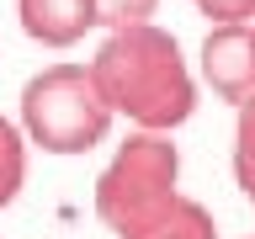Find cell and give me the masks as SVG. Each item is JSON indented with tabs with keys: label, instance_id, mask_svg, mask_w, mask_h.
<instances>
[{
	"label": "cell",
	"instance_id": "6da1fadb",
	"mask_svg": "<svg viewBox=\"0 0 255 239\" xmlns=\"http://www.w3.org/2000/svg\"><path fill=\"white\" fill-rule=\"evenodd\" d=\"M91 75L107 96L112 117H128L133 127L175 133L197 112V75H191L175 32L154 27V21L107 32V43L91 59Z\"/></svg>",
	"mask_w": 255,
	"mask_h": 239
},
{
	"label": "cell",
	"instance_id": "7a4b0ae2",
	"mask_svg": "<svg viewBox=\"0 0 255 239\" xmlns=\"http://www.w3.org/2000/svg\"><path fill=\"white\" fill-rule=\"evenodd\" d=\"M175 197H181V149L170 143V133L133 127L107 159V170L96 175V218L117 239L149 229Z\"/></svg>",
	"mask_w": 255,
	"mask_h": 239
},
{
	"label": "cell",
	"instance_id": "3957f363",
	"mask_svg": "<svg viewBox=\"0 0 255 239\" xmlns=\"http://www.w3.org/2000/svg\"><path fill=\"white\" fill-rule=\"evenodd\" d=\"M21 133L43 154H85L112 133V107L91 64H48L21 85Z\"/></svg>",
	"mask_w": 255,
	"mask_h": 239
},
{
	"label": "cell",
	"instance_id": "277c9868",
	"mask_svg": "<svg viewBox=\"0 0 255 239\" xmlns=\"http://www.w3.org/2000/svg\"><path fill=\"white\" fill-rule=\"evenodd\" d=\"M197 69H202V85L218 101H229V107L250 101L255 96V21H218V27H207Z\"/></svg>",
	"mask_w": 255,
	"mask_h": 239
},
{
	"label": "cell",
	"instance_id": "5b68a950",
	"mask_svg": "<svg viewBox=\"0 0 255 239\" xmlns=\"http://www.w3.org/2000/svg\"><path fill=\"white\" fill-rule=\"evenodd\" d=\"M21 32L43 48H75L96 27V0H16Z\"/></svg>",
	"mask_w": 255,
	"mask_h": 239
},
{
	"label": "cell",
	"instance_id": "8992f818",
	"mask_svg": "<svg viewBox=\"0 0 255 239\" xmlns=\"http://www.w3.org/2000/svg\"><path fill=\"white\" fill-rule=\"evenodd\" d=\"M133 239H218V223L197 197H175L149 229H138Z\"/></svg>",
	"mask_w": 255,
	"mask_h": 239
},
{
	"label": "cell",
	"instance_id": "52a82bcc",
	"mask_svg": "<svg viewBox=\"0 0 255 239\" xmlns=\"http://www.w3.org/2000/svg\"><path fill=\"white\" fill-rule=\"evenodd\" d=\"M27 186V133L21 122L0 117V207H11Z\"/></svg>",
	"mask_w": 255,
	"mask_h": 239
},
{
	"label": "cell",
	"instance_id": "ba28073f",
	"mask_svg": "<svg viewBox=\"0 0 255 239\" xmlns=\"http://www.w3.org/2000/svg\"><path fill=\"white\" fill-rule=\"evenodd\" d=\"M234 186L255 202V96L234 107Z\"/></svg>",
	"mask_w": 255,
	"mask_h": 239
},
{
	"label": "cell",
	"instance_id": "9c48e42d",
	"mask_svg": "<svg viewBox=\"0 0 255 239\" xmlns=\"http://www.w3.org/2000/svg\"><path fill=\"white\" fill-rule=\"evenodd\" d=\"M159 0H96V27L107 32H123V27H143L154 21Z\"/></svg>",
	"mask_w": 255,
	"mask_h": 239
},
{
	"label": "cell",
	"instance_id": "30bf717a",
	"mask_svg": "<svg viewBox=\"0 0 255 239\" xmlns=\"http://www.w3.org/2000/svg\"><path fill=\"white\" fill-rule=\"evenodd\" d=\"M197 11L218 27V21H255V0H191Z\"/></svg>",
	"mask_w": 255,
	"mask_h": 239
}]
</instances>
